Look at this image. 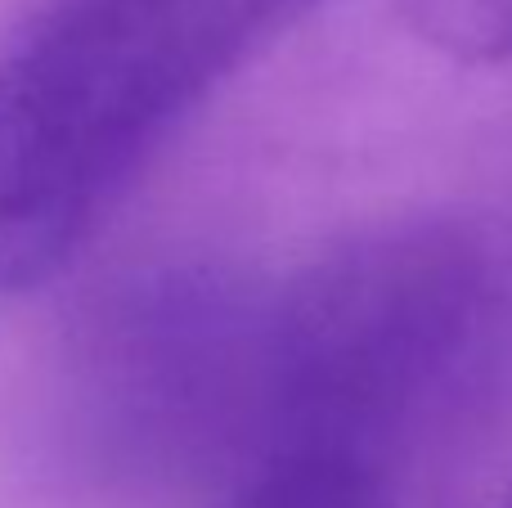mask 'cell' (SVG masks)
Wrapping results in <instances>:
<instances>
[{
	"label": "cell",
	"instance_id": "1",
	"mask_svg": "<svg viewBox=\"0 0 512 508\" xmlns=\"http://www.w3.org/2000/svg\"><path fill=\"white\" fill-rule=\"evenodd\" d=\"M328 0H54L0 63V297L59 279L135 171Z\"/></svg>",
	"mask_w": 512,
	"mask_h": 508
},
{
	"label": "cell",
	"instance_id": "2",
	"mask_svg": "<svg viewBox=\"0 0 512 508\" xmlns=\"http://www.w3.org/2000/svg\"><path fill=\"white\" fill-rule=\"evenodd\" d=\"M499 302V243L463 216H400L315 257L265 293L256 468L342 459L391 473L481 356Z\"/></svg>",
	"mask_w": 512,
	"mask_h": 508
},
{
	"label": "cell",
	"instance_id": "3",
	"mask_svg": "<svg viewBox=\"0 0 512 508\" xmlns=\"http://www.w3.org/2000/svg\"><path fill=\"white\" fill-rule=\"evenodd\" d=\"M265 293L221 270L108 288L63 351L68 437L108 477H194L261 459Z\"/></svg>",
	"mask_w": 512,
	"mask_h": 508
},
{
	"label": "cell",
	"instance_id": "4",
	"mask_svg": "<svg viewBox=\"0 0 512 508\" xmlns=\"http://www.w3.org/2000/svg\"><path fill=\"white\" fill-rule=\"evenodd\" d=\"M230 508H400L391 473L342 459H270Z\"/></svg>",
	"mask_w": 512,
	"mask_h": 508
},
{
	"label": "cell",
	"instance_id": "5",
	"mask_svg": "<svg viewBox=\"0 0 512 508\" xmlns=\"http://www.w3.org/2000/svg\"><path fill=\"white\" fill-rule=\"evenodd\" d=\"M405 27L454 63L512 59V0H400Z\"/></svg>",
	"mask_w": 512,
	"mask_h": 508
},
{
	"label": "cell",
	"instance_id": "6",
	"mask_svg": "<svg viewBox=\"0 0 512 508\" xmlns=\"http://www.w3.org/2000/svg\"><path fill=\"white\" fill-rule=\"evenodd\" d=\"M504 508H512V491H508V504H504Z\"/></svg>",
	"mask_w": 512,
	"mask_h": 508
}]
</instances>
